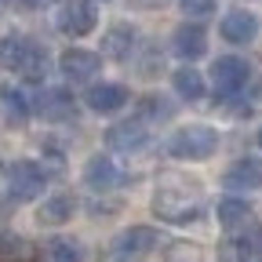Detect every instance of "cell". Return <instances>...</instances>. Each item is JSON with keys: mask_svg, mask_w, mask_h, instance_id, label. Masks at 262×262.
<instances>
[{"mask_svg": "<svg viewBox=\"0 0 262 262\" xmlns=\"http://www.w3.org/2000/svg\"><path fill=\"white\" fill-rule=\"evenodd\" d=\"M179 4H182V11L193 15V18H208V15L215 11V0H179Z\"/></svg>", "mask_w": 262, "mask_h": 262, "instance_id": "cell-26", "label": "cell"}, {"mask_svg": "<svg viewBox=\"0 0 262 262\" xmlns=\"http://www.w3.org/2000/svg\"><path fill=\"white\" fill-rule=\"evenodd\" d=\"M146 139H149L146 120H120V124L106 127V146L117 153H135L146 146Z\"/></svg>", "mask_w": 262, "mask_h": 262, "instance_id": "cell-9", "label": "cell"}, {"mask_svg": "<svg viewBox=\"0 0 262 262\" xmlns=\"http://www.w3.org/2000/svg\"><path fill=\"white\" fill-rule=\"evenodd\" d=\"M0 4H4V0H0Z\"/></svg>", "mask_w": 262, "mask_h": 262, "instance_id": "cell-29", "label": "cell"}, {"mask_svg": "<svg viewBox=\"0 0 262 262\" xmlns=\"http://www.w3.org/2000/svg\"><path fill=\"white\" fill-rule=\"evenodd\" d=\"M171 48L179 58H201L208 51V29L196 26V22H186L171 33Z\"/></svg>", "mask_w": 262, "mask_h": 262, "instance_id": "cell-12", "label": "cell"}, {"mask_svg": "<svg viewBox=\"0 0 262 262\" xmlns=\"http://www.w3.org/2000/svg\"><path fill=\"white\" fill-rule=\"evenodd\" d=\"M48 186V175L40 164L33 160H15L8 168V193L15 196V201H33V196H40Z\"/></svg>", "mask_w": 262, "mask_h": 262, "instance_id": "cell-4", "label": "cell"}, {"mask_svg": "<svg viewBox=\"0 0 262 262\" xmlns=\"http://www.w3.org/2000/svg\"><path fill=\"white\" fill-rule=\"evenodd\" d=\"M157 241H160L157 229H149V226H131V229H124V233L110 244L106 262H142V258L153 251Z\"/></svg>", "mask_w": 262, "mask_h": 262, "instance_id": "cell-3", "label": "cell"}, {"mask_svg": "<svg viewBox=\"0 0 262 262\" xmlns=\"http://www.w3.org/2000/svg\"><path fill=\"white\" fill-rule=\"evenodd\" d=\"M98 26V11L91 0H70L58 11V29L70 33V37H88V33Z\"/></svg>", "mask_w": 262, "mask_h": 262, "instance_id": "cell-7", "label": "cell"}, {"mask_svg": "<svg viewBox=\"0 0 262 262\" xmlns=\"http://www.w3.org/2000/svg\"><path fill=\"white\" fill-rule=\"evenodd\" d=\"M73 110H77L73 95H70V91H62V88H48V91H40V95H33V113L44 117V120H51V124L70 120Z\"/></svg>", "mask_w": 262, "mask_h": 262, "instance_id": "cell-8", "label": "cell"}, {"mask_svg": "<svg viewBox=\"0 0 262 262\" xmlns=\"http://www.w3.org/2000/svg\"><path fill=\"white\" fill-rule=\"evenodd\" d=\"M44 262H80V248H77V241H62V237L48 241V248H44Z\"/></svg>", "mask_w": 262, "mask_h": 262, "instance_id": "cell-22", "label": "cell"}, {"mask_svg": "<svg viewBox=\"0 0 262 262\" xmlns=\"http://www.w3.org/2000/svg\"><path fill=\"white\" fill-rule=\"evenodd\" d=\"M153 211H157L164 222L189 226V222H196V219L204 215V196H201V189H196V182H193V179L164 171V175L157 179Z\"/></svg>", "mask_w": 262, "mask_h": 262, "instance_id": "cell-1", "label": "cell"}, {"mask_svg": "<svg viewBox=\"0 0 262 262\" xmlns=\"http://www.w3.org/2000/svg\"><path fill=\"white\" fill-rule=\"evenodd\" d=\"M258 146H262V127H258Z\"/></svg>", "mask_w": 262, "mask_h": 262, "instance_id": "cell-28", "label": "cell"}, {"mask_svg": "<svg viewBox=\"0 0 262 262\" xmlns=\"http://www.w3.org/2000/svg\"><path fill=\"white\" fill-rule=\"evenodd\" d=\"M171 88H175V95L182 102H201L204 98V77L196 70H189V66H182V70L171 73Z\"/></svg>", "mask_w": 262, "mask_h": 262, "instance_id": "cell-19", "label": "cell"}, {"mask_svg": "<svg viewBox=\"0 0 262 262\" xmlns=\"http://www.w3.org/2000/svg\"><path fill=\"white\" fill-rule=\"evenodd\" d=\"M18 73H22L29 84L44 80V73H48V51H44L40 44H26V51H22V62H18Z\"/></svg>", "mask_w": 262, "mask_h": 262, "instance_id": "cell-20", "label": "cell"}, {"mask_svg": "<svg viewBox=\"0 0 262 262\" xmlns=\"http://www.w3.org/2000/svg\"><path fill=\"white\" fill-rule=\"evenodd\" d=\"M219 149V131L208 124H186L168 139V153L179 160H208Z\"/></svg>", "mask_w": 262, "mask_h": 262, "instance_id": "cell-2", "label": "cell"}, {"mask_svg": "<svg viewBox=\"0 0 262 262\" xmlns=\"http://www.w3.org/2000/svg\"><path fill=\"white\" fill-rule=\"evenodd\" d=\"M29 113H33L29 98L18 88H11V84H0V120H4L8 127H22L29 120Z\"/></svg>", "mask_w": 262, "mask_h": 262, "instance_id": "cell-15", "label": "cell"}, {"mask_svg": "<svg viewBox=\"0 0 262 262\" xmlns=\"http://www.w3.org/2000/svg\"><path fill=\"white\" fill-rule=\"evenodd\" d=\"M58 70H62V77H70L77 84H91L98 77V70H102V58L95 51H84V48H70V51H62Z\"/></svg>", "mask_w": 262, "mask_h": 262, "instance_id": "cell-6", "label": "cell"}, {"mask_svg": "<svg viewBox=\"0 0 262 262\" xmlns=\"http://www.w3.org/2000/svg\"><path fill=\"white\" fill-rule=\"evenodd\" d=\"M219 222L226 233H251L255 229V211L248 201H237V196H222L219 201Z\"/></svg>", "mask_w": 262, "mask_h": 262, "instance_id": "cell-10", "label": "cell"}, {"mask_svg": "<svg viewBox=\"0 0 262 262\" xmlns=\"http://www.w3.org/2000/svg\"><path fill=\"white\" fill-rule=\"evenodd\" d=\"M84 102H88L91 113H117L127 102V88L124 84H91Z\"/></svg>", "mask_w": 262, "mask_h": 262, "instance_id": "cell-14", "label": "cell"}, {"mask_svg": "<svg viewBox=\"0 0 262 262\" xmlns=\"http://www.w3.org/2000/svg\"><path fill=\"white\" fill-rule=\"evenodd\" d=\"M37 219L44 222V226H62V222H70L73 219V196H51V201H44L40 204V211H37Z\"/></svg>", "mask_w": 262, "mask_h": 262, "instance_id": "cell-21", "label": "cell"}, {"mask_svg": "<svg viewBox=\"0 0 262 262\" xmlns=\"http://www.w3.org/2000/svg\"><path fill=\"white\" fill-rule=\"evenodd\" d=\"M135 26L131 22H117V26H110L106 29V37H102V55H110V58H127L131 51H135Z\"/></svg>", "mask_w": 262, "mask_h": 262, "instance_id": "cell-17", "label": "cell"}, {"mask_svg": "<svg viewBox=\"0 0 262 262\" xmlns=\"http://www.w3.org/2000/svg\"><path fill=\"white\" fill-rule=\"evenodd\" d=\"M26 44L29 40H22V37H0V70H18Z\"/></svg>", "mask_w": 262, "mask_h": 262, "instance_id": "cell-23", "label": "cell"}, {"mask_svg": "<svg viewBox=\"0 0 262 262\" xmlns=\"http://www.w3.org/2000/svg\"><path fill=\"white\" fill-rule=\"evenodd\" d=\"M219 33H222V40H229V44H251L255 33H258V22H255L251 11H229L222 18Z\"/></svg>", "mask_w": 262, "mask_h": 262, "instance_id": "cell-16", "label": "cell"}, {"mask_svg": "<svg viewBox=\"0 0 262 262\" xmlns=\"http://www.w3.org/2000/svg\"><path fill=\"white\" fill-rule=\"evenodd\" d=\"M168 262H204V255H201V248H196V244H189V241H179V244H171V251H168Z\"/></svg>", "mask_w": 262, "mask_h": 262, "instance_id": "cell-25", "label": "cell"}, {"mask_svg": "<svg viewBox=\"0 0 262 262\" xmlns=\"http://www.w3.org/2000/svg\"><path fill=\"white\" fill-rule=\"evenodd\" d=\"M222 186L229 189H262V160L258 157H241L237 164H229Z\"/></svg>", "mask_w": 262, "mask_h": 262, "instance_id": "cell-11", "label": "cell"}, {"mask_svg": "<svg viewBox=\"0 0 262 262\" xmlns=\"http://www.w3.org/2000/svg\"><path fill=\"white\" fill-rule=\"evenodd\" d=\"M171 106L164 102V95H149L146 102H142V117H168Z\"/></svg>", "mask_w": 262, "mask_h": 262, "instance_id": "cell-27", "label": "cell"}, {"mask_svg": "<svg viewBox=\"0 0 262 262\" xmlns=\"http://www.w3.org/2000/svg\"><path fill=\"white\" fill-rule=\"evenodd\" d=\"M248 77H251V66L244 58H237V55L215 58V66H211V80H215L219 95H237L248 84Z\"/></svg>", "mask_w": 262, "mask_h": 262, "instance_id": "cell-5", "label": "cell"}, {"mask_svg": "<svg viewBox=\"0 0 262 262\" xmlns=\"http://www.w3.org/2000/svg\"><path fill=\"white\" fill-rule=\"evenodd\" d=\"M84 182L91 189H113L120 182V171H117V164L110 157H91L84 164Z\"/></svg>", "mask_w": 262, "mask_h": 262, "instance_id": "cell-18", "label": "cell"}, {"mask_svg": "<svg viewBox=\"0 0 262 262\" xmlns=\"http://www.w3.org/2000/svg\"><path fill=\"white\" fill-rule=\"evenodd\" d=\"M0 258H29V244L22 241V237H11V233H4L0 237Z\"/></svg>", "mask_w": 262, "mask_h": 262, "instance_id": "cell-24", "label": "cell"}, {"mask_svg": "<svg viewBox=\"0 0 262 262\" xmlns=\"http://www.w3.org/2000/svg\"><path fill=\"white\" fill-rule=\"evenodd\" d=\"M219 262H262V244L248 233H229L219 244Z\"/></svg>", "mask_w": 262, "mask_h": 262, "instance_id": "cell-13", "label": "cell"}]
</instances>
